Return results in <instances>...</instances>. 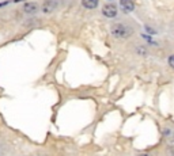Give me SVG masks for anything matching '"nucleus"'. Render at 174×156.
Masks as SVG:
<instances>
[{
	"instance_id": "f03ea898",
	"label": "nucleus",
	"mask_w": 174,
	"mask_h": 156,
	"mask_svg": "<svg viewBox=\"0 0 174 156\" xmlns=\"http://www.w3.org/2000/svg\"><path fill=\"white\" fill-rule=\"evenodd\" d=\"M102 14L105 15L106 18H114L117 15V7L111 3L105 4V6L102 7Z\"/></svg>"
},
{
	"instance_id": "39448f33",
	"label": "nucleus",
	"mask_w": 174,
	"mask_h": 156,
	"mask_svg": "<svg viewBox=\"0 0 174 156\" xmlns=\"http://www.w3.org/2000/svg\"><path fill=\"white\" fill-rule=\"evenodd\" d=\"M99 0H82V6L87 10H94L98 7Z\"/></svg>"
},
{
	"instance_id": "423d86ee",
	"label": "nucleus",
	"mask_w": 174,
	"mask_h": 156,
	"mask_svg": "<svg viewBox=\"0 0 174 156\" xmlns=\"http://www.w3.org/2000/svg\"><path fill=\"white\" fill-rule=\"evenodd\" d=\"M37 10H38L37 3H26L23 6V11L27 12V14H34V12H37Z\"/></svg>"
},
{
	"instance_id": "0eeeda50",
	"label": "nucleus",
	"mask_w": 174,
	"mask_h": 156,
	"mask_svg": "<svg viewBox=\"0 0 174 156\" xmlns=\"http://www.w3.org/2000/svg\"><path fill=\"white\" fill-rule=\"evenodd\" d=\"M169 65H170L171 68H174V55L169 57Z\"/></svg>"
},
{
	"instance_id": "7ed1b4c3",
	"label": "nucleus",
	"mask_w": 174,
	"mask_h": 156,
	"mask_svg": "<svg viewBox=\"0 0 174 156\" xmlns=\"http://www.w3.org/2000/svg\"><path fill=\"white\" fill-rule=\"evenodd\" d=\"M120 7L124 12H130L135 10V3L132 0H120Z\"/></svg>"
},
{
	"instance_id": "6e6552de",
	"label": "nucleus",
	"mask_w": 174,
	"mask_h": 156,
	"mask_svg": "<svg viewBox=\"0 0 174 156\" xmlns=\"http://www.w3.org/2000/svg\"><path fill=\"white\" fill-rule=\"evenodd\" d=\"M139 156H148V155H146V153H143V155H139Z\"/></svg>"
},
{
	"instance_id": "20e7f679",
	"label": "nucleus",
	"mask_w": 174,
	"mask_h": 156,
	"mask_svg": "<svg viewBox=\"0 0 174 156\" xmlns=\"http://www.w3.org/2000/svg\"><path fill=\"white\" fill-rule=\"evenodd\" d=\"M54 8H56V2H54V0H46V2H44V4H42L44 12L49 14V12H52Z\"/></svg>"
},
{
	"instance_id": "f257e3e1",
	"label": "nucleus",
	"mask_w": 174,
	"mask_h": 156,
	"mask_svg": "<svg viewBox=\"0 0 174 156\" xmlns=\"http://www.w3.org/2000/svg\"><path fill=\"white\" fill-rule=\"evenodd\" d=\"M111 34L120 39L128 38L132 34V29L128 27L127 25H122V23H116V25L111 26Z\"/></svg>"
}]
</instances>
